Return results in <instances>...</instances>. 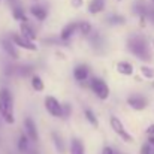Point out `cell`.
I'll use <instances>...</instances> for the list:
<instances>
[{
    "label": "cell",
    "mask_w": 154,
    "mask_h": 154,
    "mask_svg": "<svg viewBox=\"0 0 154 154\" xmlns=\"http://www.w3.org/2000/svg\"><path fill=\"white\" fill-rule=\"evenodd\" d=\"M126 48L127 51L130 52L132 55H135L138 60L144 61V63H148L151 61L153 58V54H151V45L148 42V39L144 36V35H130L127 38V42H126Z\"/></svg>",
    "instance_id": "6da1fadb"
},
{
    "label": "cell",
    "mask_w": 154,
    "mask_h": 154,
    "mask_svg": "<svg viewBox=\"0 0 154 154\" xmlns=\"http://www.w3.org/2000/svg\"><path fill=\"white\" fill-rule=\"evenodd\" d=\"M0 118L3 123L12 126L15 124V111H14V94L11 88H0Z\"/></svg>",
    "instance_id": "7a4b0ae2"
},
{
    "label": "cell",
    "mask_w": 154,
    "mask_h": 154,
    "mask_svg": "<svg viewBox=\"0 0 154 154\" xmlns=\"http://www.w3.org/2000/svg\"><path fill=\"white\" fill-rule=\"evenodd\" d=\"M88 88L99 100H108L111 96V88L108 82L100 76H90L88 78Z\"/></svg>",
    "instance_id": "3957f363"
},
{
    "label": "cell",
    "mask_w": 154,
    "mask_h": 154,
    "mask_svg": "<svg viewBox=\"0 0 154 154\" xmlns=\"http://www.w3.org/2000/svg\"><path fill=\"white\" fill-rule=\"evenodd\" d=\"M109 126H111V129H112V132L117 135V136H120L121 138V141L123 142H126V144H132L133 141H135V138L127 132V129L124 127V124H123V121L117 117V115H109Z\"/></svg>",
    "instance_id": "277c9868"
},
{
    "label": "cell",
    "mask_w": 154,
    "mask_h": 154,
    "mask_svg": "<svg viewBox=\"0 0 154 154\" xmlns=\"http://www.w3.org/2000/svg\"><path fill=\"white\" fill-rule=\"evenodd\" d=\"M9 38H11V41L14 42V45H15L18 50H24V51H30V52H36L39 50V47H38L36 42H33V41H30V39H26V38L21 36L18 32H12V33L9 35Z\"/></svg>",
    "instance_id": "5b68a950"
},
{
    "label": "cell",
    "mask_w": 154,
    "mask_h": 154,
    "mask_svg": "<svg viewBox=\"0 0 154 154\" xmlns=\"http://www.w3.org/2000/svg\"><path fill=\"white\" fill-rule=\"evenodd\" d=\"M127 105L129 108H132L133 111L136 112H141V111H145L150 105V99L145 96V94H141V93H133L127 97Z\"/></svg>",
    "instance_id": "8992f818"
},
{
    "label": "cell",
    "mask_w": 154,
    "mask_h": 154,
    "mask_svg": "<svg viewBox=\"0 0 154 154\" xmlns=\"http://www.w3.org/2000/svg\"><path fill=\"white\" fill-rule=\"evenodd\" d=\"M44 108H45V111L51 117H54V118H61V102L55 96H51V94L45 96V99H44Z\"/></svg>",
    "instance_id": "52a82bcc"
},
{
    "label": "cell",
    "mask_w": 154,
    "mask_h": 154,
    "mask_svg": "<svg viewBox=\"0 0 154 154\" xmlns=\"http://www.w3.org/2000/svg\"><path fill=\"white\" fill-rule=\"evenodd\" d=\"M23 127H24V133L27 135L30 142L38 144L39 142V130H38V126H36L35 120L32 117H26L24 121H23Z\"/></svg>",
    "instance_id": "ba28073f"
},
{
    "label": "cell",
    "mask_w": 154,
    "mask_h": 154,
    "mask_svg": "<svg viewBox=\"0 0 154 154\" xmlns=\"http://www.w3.org/2000/svg\"><path fill=\"white\" fill-rule=\"evenodd\" d=\"M29 14H30V15H32V17H33L36 21L44 23V21L48 18L50 9H48V6H47V5L36 2V3H33V5L29 8Z\"/></svg>",
    "instance_id": "9c48e42d"
},
{
    "label": "cell",
    "mask_w": 154,
    "mask_h": 154,
    "mask_svg": "<svg viewBox=\"0 0 154 154\" xmlns=\"http://www.w3.org/2000/svg\"><path fill=\"white\" fill-rule=\"evenodd\" d=\"M72 75H73V79H75L76 82L82 84V82H87L88 78L91 76V69H90L88 64H85V63H79V64H76V66L73 67Z\"/></svg>",
    "instance_id": "30bf717a"
},
{
    "label": "cell",
    "mask_w": 154,
    "mask_h": 154,
    "mask_svg": "<svg viewBox=\"0 0 154 154\" xmlns=\"http://www.w3.org/2000/svg\"><path fill=\"white\" fill-rule=\"evenodd\" d=\"M0 47H2L3 52H5L9 58H12V60H18V58H20V51H18V48L14 45V42L11 41L9 36H2V38H0Z\"/></svg>",
    "instance_id": "8fae6325"
},
{
    "label": "cell",
    "mask_w": 154,
    "mask_h": 154,
    "mask_svg": "<svg viewBox=\"0 0 154 154\" xmlns=\"http://www.w3.org/2000/svg\"><path fill=\"white\" fill-rule=\"evenodd\" d=\"M78 32V21H72V23H67L66 26H63V29L60 30V35H58V41L60 42H69Z\"/></svg>",
    "instance_id": "7c38bea8"
},
{
    "label": "cell",
    "mask_w": 154,
    "mask_h": 154,
    "mask_svg": "<svg viewBox=\"0 0 154 154\" xmlns=\"http://www.w3.org/2000/svg\"><path fill=\"white\" fill-rule=\"evenodd\" d=\"M21 36H24L26 39H30V41H33V42H36V39H38V32H36V29H35V26L32 24V23H29V21H26V23H20V32H18Z\"/></svg>",
    "instance_id": "4fadbf2b"
},
{
    "label": "cell",
    "mask_w": 154,
    "mask_h": 154,
    "mask_svg": "<svg viewBox=\"0 0 154 154\" xmlns=\"http://www.w3.org/2000/svg\"><path fill=\"white\" fill-rule=\"evenodd\" d=\"M51 141H52V145L55 148V151L58 154H66L67 153V144L64 141V138L61 136L60 132H51Z\"/></svg>",
    "instance_id": "5bb4252c"
},
{
    "label": "cell",
    "mask_w": 154,
    "mask_h": 154,
    "mask_svg": "<svg viewBox=\"0 0 154 154\" xmlns=\"http://www.w3.org/2000/svg\"><path fill=\"white\" fill-rule=\"evenodd\" d=\"M115 70H117L120 75H123V76H133V75H135V66H133L130 61H127V60L118 61V63L115 64Z\"/></svg>",
    "instance_id": "9a60e30c"
},
{
    "label": "cell",
    "mask_w": 154,
    "mask_h": 154,
    "mask_svg": "<svg viewBox=\"0 0 154 154\" xmlns=\"http://www.w3.org/2000/svg\"><path fill=\"white\" fill-rule=\"evenodd\" d=\"M106 9V0H90L87 3V12L90 15H99Z\"/></svg>",
    "instance_id": "2e32d148"
},
{
    "label": "cell",
    "mask_w": 154,
    "mask_h": 154,
    "mask_svg": "<svg viewBox=\"0 0 154 154\" xmlns=\"http://www.w3.org/2000/svg\"><path fill=\"white\" fill-rule=\"evenodd\" d=\"M30 145H32L30 139L27 138V135H26L24 132H21V133L18 135V138H17V150H18V153L27 154V151L30 150Z\"/></svg>",
    "instance_id": "e0dca14e"
},
{
    "label": "cell",
    "mask_w": 154,
    "mask_h": 154,
    "mask_svg": "<svg viewBox=\"0 0 154 154\" xmlns=\"http://www.w3.org/2000/svg\"><path fill=\"white\" fill-rule=\"evenodd\" d=\"M69 154H85V145L79 138H70L69 141Z\"/></svg>",
    "instance_id": "ac0fdd59"
},
{
    "label": "cell",
    "mask_w": 154,
    "mask_h": 154,
    "mask_svg": "<svg viewBox=\"0 0 154 154\" xmlns=\"http://www.w3.org/2000/svg\"><path fill=\"white\" fill-rule=\"evenodd\" d=\"M105 21L111 27H121V26H124L127 23V18L124 15H121V14H111V15L106 17Z\"/></svg>",
    "instance_id": "d6986e66"
},
{
    "label": "cell",
    "mask_w": 154,
    "mask_h": 154,
    "mask_svg": "<svg viewBox=\"0 0 154 154\" xmlns=\"http://www.w3.org/2000/svg\"><path fill=\"white\" fill-rule=\"evenodd\" d=\"M12 18L18 23H26L29 21V17L21 5H12Z\"/></svg>",
    "instance_id": "ffe728a7"
},
{
    "label": "cell",
    "mask_w": 154,
    "mask_h": 154,
    "mask_svg": "<svg viewBox=\"0 0 154 154\" xmlns=\"http://www.w3.org/2000/svg\"><path fill=\"white\" fill-rule=\"evenodd\" d=\"M91 33H93V26H91V23H88V21H85V20L78 21V32H76V35H79V36H82V38H88Z\"/></svg>",
    "instance_id": "44dd1931"
},
{
    "label": "cell",
    "mask_w": 154,
    "mask_h": 154,
    "mask_svg": "<svg viewBox=\"0 0 154 154\" xmlns=\"http://www.w3.org/2000/svg\"><path fill=\"white\" fill-rule=\"evenodd\" d=\"M84 118H85V121L91 126V127H94V129H97L99 127V117L96 115V112L91 109V108H84Z\"/></svg>",
    "instance_id": "7402d4cb"
},
{
    "label": "cell",
    "mask_w": 154,
    "mask_h": 154,
    "mask_svg": "<svg viewBox=\"0 0 154 154\" xmlns=\"http://www.w3.org/2000/svg\"><path fill=\"white\" fill-rule=\"evenodd\" d=\"M88 41H90L91 48H93L94 51H99V50L103 48V39H102V35H100L99 32H94V30H93V33L88 36Z\"/></svg>",
    "instance_id": "603a6c76"
},
{
    "label": "cell",
    "mask_w": 154,
    "mask_h": 154,
    "mask_svg": "<svg viewBox=\"0 0 154 154\" xmlns=\"http://www.w3.org/2000/svg\"><path fill=\"white\" fill-rule=\"evenodd\" d=\"M30 85H32V88H33L36 93H41V91L45 90V82H44V79H42L39 75H36V73H33V75L30 76Z\"/></svg>",
    "instance_id": "cb8c5ba5"
},
{
    "label": "cell",
    "mask_w": 154,
    "mask_h": 154,
    "mask_svg": "<svg viewBox=\"0 0 154 154\" xmlns=\"http://www.w3.org/2000/svg\"><path fill=\"white\" fill-rule=\"evenodd\" d=\"M33 75V66L32 64H23V66H18L17 69V76H21V78H30Z\"/></svg>",
    "instance_id": "d4e9b609"
},
{
    "label": "cell",
    "mask_w": 154,
    "mask_h": 154,
    "mask_svg": "<svg viewBox=\"0 0 154 154\" xmlns=\"http://www.w3.org/2000/svg\"><path fill=\"white\" fill-rule=\"evenodd\" d=\"M139 72H141V75H142V78H145V79H154V69L151 66H148L147 63H144L141 67H139Z\"/></svg>",
    "instance_id": "484cf974"
},
{
    "label": "cell",
    "mask_w": 154,
    "mask_h": 154,
    "mask_svg": "<svg viewBox=\"0 0 154 154\" xmlns=\"http://www.w3.org/2000/svg\"><path fill=\"white\" fill-rule=\"evenodd\" d=\"M72 115V105L69 102H61V118H69Z\"/></svg>",
    "instance_id": "4316f807"
},
{
    "label": "cell",
    "mask_w": 154,
    "mask_h": 154,
    "mask_svg": "<svg viewBox=\"0 0 154 154\" xmlns=\"http://www.w3.org/2000/svg\"><path fill=\"white\" fill-rule=\"evenodd\" d=\"M17 69H18V66H14V64H8L6 67H5V75L6 76H15L17 75Z\"/></svg>",
    "instance_id": "83f0119b"
},
{
    "label": "cell",
    "mask_w": 154,
    "mask_h": 154,
    "mask_svg": "<svg viewBox=\"0 0 154 154\" xmlns=\"http://www.w3.org/2000/svg\"><path fill=\"white\" fill-rule=\"evenodd\" d=\"M153 153H154V148L148 142L142 144V147H141V150H139V154H153Z\"/></svg>",
    "instance_id": "f1b7e54d"
},
{
    "label": "cell",
    "mask_w": 154,
    "mask_h": 154,
    "mask_svg": "<svg viewBox=\"0 0 154 154\" xmlns=\"http://www.w3.org/2000/svg\"><path fill=\"white\" fill-rule=\"evenodd\" d=\"M102 154H120L114 147H111V145H106V147H103L102 148Z\"/></svg>",
    "instance_id": "f546056e"
},
{
    "label": "cell",
    "mask_w": 154,
    "mask_h": 154,
    "mask_svg": "<svg viewBox=\"0 0 154 154\" xmlns=\"http://www.w3.org/2000/svg\"><path fill=\"white\" fill-rule=\"evenodd\" d=\"M147 21H148L151 26H154V8H151V6H150V9H148V12H147Z\"/></svg>",
    "instance_id": "4dcf8cb0"
},
{
    "label": "cell",
    "mask_w": 154,
    "mask_h": 154,
    "mask_svg": "<svg viewBox=\"0 0 154 154\" xmlns=\"http://www.w3.org/2000/svg\"><path fill=\"white\" fill-rule=\"evenodd\" d=\"M70 6L73 9H81L84 6V0H70Z\"/></svg>",
    "instance_id": "1f68e13d"
},
{
    "label": "cell",
    "mask_w": 154,
    "mask_h": 154,
    "mask_svg": "<svg viewBox=\"0 0 154 154\" xmlns=\"http://www.w3.org/2000/svg\"><path fill=\"white\" fill-rule=\"evenodd\" d=\"M145 135H147V136H154V123H151V124L147 126V129H145Z\"/></svg>",
    "instance_id": "d6a6232c"
},
{
    "label": "cell",
    "mask_w": 154,
    "mask_h": 154,
    "mask_svg": "<svg viewBox=\"0 0 154 154\" xmlns=\"http://www.w3.org/2000/svg\"><path fill=\"white\" fill-rule=\"evenodd\" d=\"M147 142H148V144H150V145H151V147H153V148H154V136H148V139H147Z\"/></svg>",
    "instance_id": "836d02e7"
},
{
    "label": "cell",
    "mask_w": 154,
    "mask_h": 154,
    "mask_svg": "<svg viewBox=\"0 0 154 154\" xmlns=\"http://www.w3.org/2000/svg\"><path fill=\"white\" fill-rule=\"evenodd\" d=\"M27 154H41V153H39L36 148H30V150L27 151Z\"/></svg>",
    "instance_id": "e575fe53"
},
{
    "label": "cell",
    "mask_w": 154,
    "mask_h": 154,
    "mask_svg": "<svg viewBox=\"0 0 154 154\" xmlns=\"http://www.w3.org/2000/svg\"><path fill=\"white\" fill-rule=\"evenodd\" d=\"M151 88L154 90V79H151Z\"/></svg>",
    "instance_id": "d590c367"
},
{
    "label": "cell",
    "mask_w": 154,
    "mask_h": 154,
    "mask_svg": "<svg viewBox=\"0 0 154 154\" xmlns=\"http://www.w3.org/2000/svg\"><path fill=\"white\" fill-rule=\"evenodd\" d=\"M151 47L154 48V39H151Z\"/></svg>",
    "instance_id": "8d00e7d4"
},
{
    "label": "cell",
    "mask_w": 154,
    "mask_h": 154,
    "mask_svg": "<svg viewBox=\"0 0 154 154\" xmlns=\"http://www.w3.org/2000/svg\"><path fill=\"white\" fill-rule=\"evenodd\" d=\"M30 2H33V3H36V2H41V0H30Z\"/></svg>",
    "instance_id": "74e56055"
},
{
    "label": "cell",
    "mask_w": 154,
    "mask_h": 154,
    "mask_svg": "<svg viewBox=\"0 0 154 154\" xmlns=\"http://www.w3.org/2000/svg\"><path fill=\"white\" fill-rule=\"evenodd\" d=\"M117 2H123V0H117Z\"/></svg>",
    "instance_id": "f35d334b"
},
{
    "label": "cell",
    "mask_w": 154,
    "mask_h": 154,
    "mask_svg": "<svg viewBox=\"0 0 154 154\" xmlns=\"http://www.w3.org/2000/svg\"><path fill=\"white\" fill-rule=\"evenodd\" d=\"M151 2H153V5H154V0H151Z\"/></svg>",
    "instance_id": "ab89813d"
},
{
    "label": "cell",
    "mask_w": 154,
    "mask_h": 154,
    "mask_svg": "<svg viewBox=\"0 0 154 154\" xmlns=\"http://www.w3.org/2000/svg\"><path fill=\"white\" fill-rule=\"evenodd\" d=\"M0 121H2V118H0Z\"/></svg>",
    "instance_id": "60d3db41"
}]
</instances>
